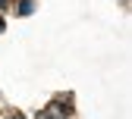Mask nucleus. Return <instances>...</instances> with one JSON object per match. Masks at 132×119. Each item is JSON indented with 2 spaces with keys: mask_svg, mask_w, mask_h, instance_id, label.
<instances>
[{
  "mask_svg": "<svg viewBox=\"0 0 132 119\" xmlns=\"http://www.w3.org/2000/svg\"><path fill=\"white\" fill-rule=\"evenodd\" d=\"M44 119H63V116H44Z\"/></svg>",
  "mask_w": 132,
  "mask_h": 119,
  "instance_id": "nucleus-2",
  "label": "nucleus"
},
{
  "mask_svg": "<svg viewBox=\"0 0 132 119\" xmlns=\"http://www.w3.org/2000/svg\"><path fill=\"white\" fill-rule=\"evenodd\" d=\"M0 31H3V19H0Z\"/></svg>",
  "mask_w": 132,
  "mask_h": 119,
  "instance_id": "nucleus-4",
  "label": "nucleus"
},
{
  "mask_svg": "<svg viewBox=\"0 0 132 119\" xmlns=\"http://www.w3.org/2000/svg\"><path fill=\"white\" fill-rule=\"evenodd\" d=\"M16 119H19V116H16Z\"/></svg>",
  "mask_w": 132,
  "mask_h": 119,
  "instance_id": "nucleus-5",
  "label": "nucleus"
},
{
  "mask_svg": "<svg viewBox=\"0 0 132 119\" xmlns=\"http://www.w3.org/2000/svg\"><path fill=\"white\" fill-rule=\"evenodd\" d=\"M31 10H35V3H31V0H22V3H19V16H28Z\"/></svg>",
  "mask_w": 132,
  "mask_h": 119,
  "instance_id": "nucleus-1",
  "label": "nucleus"
},
{
  "mask_svg": "<svg viewBox=\"0 0 132 119\" xmlns=\"http://www.w3.org/2000/svg\"><path fill=\"white\" fill-rule=\"evenodd\" d=\"M3 6H6V0H0V10H3Z\"/></svg>",
  "mask_w": 132,
  "mask_h": 119,
  "instance_id": "nucleus-3",
  "label": "nucleus"
}]
</instances>
